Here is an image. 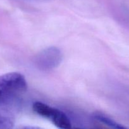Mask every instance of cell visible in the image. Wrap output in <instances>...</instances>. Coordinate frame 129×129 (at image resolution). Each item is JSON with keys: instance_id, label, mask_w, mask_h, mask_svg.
Masks as SVG:
<instances>
[{"instance_id": "cell-4", "label": "cell", "mask_w": 129, "mask_h": 129, "mask_svg": "<svg viewBox=\"0 0 129 129\" xmlns=\"http://www.w3.org/2000/svg\"><path fill=\"white\" fill-rule=\"evenodd\" d=\"M15 118L9 108L0 107V129L12 128Z\"/></svg>"}, {"instance_id": "cell-3", "label": "cell", "mask_w": 129, "mask_h": 129, "mask_svg": "<svg viewBox=\"0 0 129 129\" xmlns=\"http://www.w3.org/2000/svg\"><path fill=\"white\" fill-rule=\"evenodd\" d=\"M63 54L56 47L46 48L35 56V64L39 69L49 71L57 68L61 62Z\"/></svg>"}, {"instance_id": "cell-2", "label": "cell", "mask_w": 129, "mask_h": 129, "mask_svg": "<svg viewBox=\"0 0 129 129\" xmlns=\"http://www.w3.org/2000/svg\"><path fill=\"white\" fill-rule=\"evenodd\" d=\"M33 110L41 117L50 120L59 128L69 129L72 124L68 117L59 110L52 108L42 102H37L33 104Z\"/></svg>"}, {"instance_id": "cell-1", "label": "cell", "mask_w": 129, "mask_h": 129, "mask_svg": "<svg viewBox=\"0 0 129 129\" xmlns=\"http://www.w3.org/2000/svg\"><path fill=\"white\" fill-rule=\"evenodd\" d=\"M27 89V83L20 73L11 72L0 76V107L11 108Z\"/></svg>"}, {"instance_id": "cell-5", "label": "cell", "mask_w": 129, "mask_h": 129, "mask_svg": "<svg viewBox=\"0 0 129 129\" xmlns=\"http://www.w3.org/2000/svg\"><path fill=\"white\" fill-rule=\"evenodd\" d=\"M94 117L97 121L104 123V124L108 126V127H111V128H119V129L125 128L124 126L121 125V124L117 123V122H115V121L113 120V119L109 118V117H107V116L104 115H101L100 114V113H98V114L95 115Z\"/></svg>"}]
</instances>
